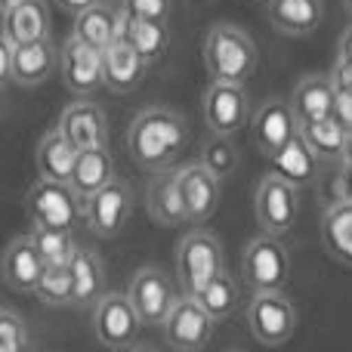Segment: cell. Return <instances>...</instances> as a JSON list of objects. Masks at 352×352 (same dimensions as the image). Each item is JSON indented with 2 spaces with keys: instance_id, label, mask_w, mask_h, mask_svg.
<instances>
[{
  "instance_id": "cell-44",
  "label": "cell",
  "mask_w": 352,
  "mask_h": 352,
  "mask_svg": "<svg viewBox=\"0 0 352 352\" xmlns=\"http://www.w3.org/2000/svg\"><path fill=\"white\" fill-rule=\"evenodd\" d=\"M340 158H352V133H346V146H343V155Z\"/></svg>"
},
{
  "instance_id": "cell-10",
  "label": "cell",
  "mask_w": 352,
  "mask_h": 352,
  "mask_svg": "<svg viewBox=\"0 0 352 352\" xmlns=\"http://www.w3.org/2000/svg\"><path fill=\"white\" fill-rule=\"evenodd\" d=\"M140 324L142 322L127 294L105 291L96 300V306H93V334H96V340L102 346H111V349L130 346L136 340V334H140Z\"/></svg>"
},
{
  "instance_id": "cell-37",
  "label": "cell",
  "mask_w": 352,
  "mask_h": 352,
  "mask_svg": "<svg viewBox=\"0 0 352 352\" xmlns=\"http://www.w3.org/2000/svg\"><path fill=\"white\" fill-rule=\"evenodd\" d=\"M121 6L130 16L158 19V22H167V16H170V0H121Z\"/></svg>"
},
{
  "instance_id": "cell-33",
  "label": "cell",
  "mask_w": 352,
  "mask_h": 352,
  "mask_svg": "<svg viewBox=\"0 0 352 352\" xmlns=\"http://www.w3.org/2000/svg\"><path fill=\"white\" fill-rule=\"evenodd\" d=\"M47 306H72V269L68 263H43L34 291Z\"/></svg>"
},
{
  "instance_id": "cell-39",
  "label": "cell",
  "mask_w": 352,
  "mask_h": 352,
  "mask_svg": "<svg viewBox=\"0 0 352 352\" xmlns=\"http://www.w3.org/2000/svg\"><path fill=\"white\" fill-rule=\"evenodd\" d=\"M334 188L340 201H352V158H340V173H337Z\"/></svg>"
},
{
  "instance_id": "cell-40",
  "label": "cell",
  "mask_w": 352,
  "mask_h": 352,
  "mask_svg": "<svg viewBox=\"0 0 352 352\" xmlns=\"http://www.w3.org/2000/svg\"><path fill=\"white\" fill-rule=\"evenodd\" d=\"M12 80V47L0 31V87H6Z\"/></svg>"
},
{
  "instance_id": "cell-25",
  "label": "cell",
  "mask_w": 352,
  "mask_h": 352,
  "mask_svg": "<svg viewBox=\"0 0 352 352\" xmlns=\"http://www.w3.org/2000/svg\"><path fill=\"white\" fill-rule=\"evenodd\" d=\"M269 161H272V173L285 176L291 186L303 188V186H309L312 176H316V161L318 158L312 155V148L306 146L303 133L294 130V133L287 136L272 155H269Z\"/></svg>"
},
{
  "instance_id": "cell-13",
  "label": "cell",
  "mask_w": 352,
  "mask_h": 352,
  "mask_svg": "<svg viewBox=\"0 0 352 352\" xmlns=\"http://www.w3.org/2000/svg\"><path fill=\"white\" fill-rule=\"evenodd\" d=\"M59 68H62V80L74 96H93L96 90H102V50L87 47L78 37H68L65 47L59 53Z\"/></svg>"
},
{
  "instance_id": "cell-8",
  "label": "cell",
  "mask_w": 352,
  "mask_h": 352,
  "mask_svg": "<svg viewBox=\"0 0 352 352\" xmlns=\"http://www.w3.org/2000/svg\"><path fill=\"white\" fill-rule=\"evenodd\" d=\"M300 217V188L285 176L266 173L256 186V223L269 235H285Z\"/></svg>"
},
{
  "instance_id": "cell-47",
  "label": "cell",
  "mask_w": 352,
  "mask_h": 352,
  "mask_svg": "<svg viewBox=\"0 0 352 352\" xmlns=\"http://www.w3.org/2000/svg\"><path fill=\"white\" fill-rule=\"evenodd\" d=\"M0 111H3V87H0Z\"/></svg>"
},
{
  "instance_id": "cell-29",
  "label": "cell",
  "mask_w": 352,
  "mask_h": 352,
  "mask_svg": "<svg viewBox=\"0 0 352 352\" xmlns=\"http://www.w3.org/2000/svg\"><path fill=\"white\" fill-rule=\"evenodd\" d=\"M74 158H78V148L68 142V136L62 133L59 127L50 130V133L41 140V146H37V158H34L37 161V176L68 182Z\"/></svg>"
},
{
  "instance_id": "cell-11",
  "label": "cell",
  "mask_w": 352,
  "mask_h": 352,
  "mask_svg": "<svg viewBox=\"0 0 352 352\" xmlns=\"http://www.w3.org/2000/svg\"><path fill=\"white\" fill-rule=\"evenodd\" d=\"M213 318L204 312V306L198 303L195 297H176V303L170 306L167 318L161 322L164 328V340L170 343L173 349L179 352H195L201 346H207L213 337Z\"/></svg>"
},
{
  "instance_id": "cell-43",
  "label": "cell",
  "mask_w": 352,
  "mask_h": 352,
  "mask_svg": "<svg viewBox=\"0 0 352 352\" xmlns=\"http://www.w3.org/2000/svg\"><path fill=\"white\" fill-rule=\"evenodd\" d=\"M56 3H59L62 10H68V12H74V16H78L80 10H87V6L96 3V0H56Z\"/></svg>"
},
{
  "instance_id": "cell-42",
  "label": "cell",
  "mask_w": 352,
  "mask_h": 352,
  "mask_svg": "<svg viewBox=\"0 0 352 352\" xmlns=\"http://www.w3.org/2000/svg\"><path fill=\"white\" fill-rule=\"evenodd\" d=\"M337 59L352 62V25L343 31V37H340V56H337Z\"/></svg>"
},
{
  "instance_id": "cell-4",
  "label": "cell",
  "mask_w": 352,
  "mask_h": 352,
  "mask_svg": "<svg viewBox=\"0 0 352 352\" xmlns=\"http://www.w3.org/2000/svg\"><path fill=\"white\" fill-rule=\"evenodd\" d=\"M223 269H226L223 244L210 232H192L176 248V278H179V291L186 297H195Z\"/></svg>"
},
{
  "instance_id": "cell-24",
  "label": "cell",
  "mask_w": 352,
  "mask_h": 352,
  "mask_svg": "<svg viewBox=\"0 0 352 352\" xmlns=\"http://www.w3.org/2000/svg\"><path fill=\"white\" fill-rule=\"evenodd\" d=\"M109 179H115V158H111L109 146L80 148L78 158H74L72 176H68V186L74 188V195H78L80 201H87L93 192H99Z\"/></svg>"
},
{
  "instance_id": "cell-5",
  "label": "cell",
  "mask_w": 352,
  "mask_h": 352,
  "mask_svg": "<svg viewBox=\"0 0 352 352\" xmlns=\"http://www.w3.org/2000/svg\"><path fill=\"white\" fill-rule=\"evenodd\" d=\"M291 272V256H287L285 244L278 241V235H256L254 241L244 248L241 256V275L244 285L254 294L260 291H281Z\"/></svg>"
},
{
  "instance_id": "cell-3",
  "label": "cell",
  "mask_w": 352,
  "mask_h": 352,
  "mask_svg": "<svg viewBox=\"0 0 352 352\" xmlns=\"http://www.w3.org/2000/svg\"><path fill=\"white\" fill-rule=\"evenodd\" d=\"M25 207H28L31 226L37 229H68L84 219V201L74 195V188L68 182L59 179H37L34 186L28 188V198H25Z\"/></svg>"
},
{
  "instance_id": "cell-36",
  "label": "cell",
  "mask_w": 352,
  "mask_h": 352,
  "mask_svg": "<svg viewBox=\"0 0 352 352\" xmlns=\"http://www.w3.org/2000/svg\"><path fill=\"white\" fill-rule=\"evenodd\" d=\"M31 346L28 324L22 316L10 309H0V352H22Z\"/></svg>"
},
{
  "instance_id": "cell-38",
  "label": "cell",
  "mask_w": 352,
  "mask_h": 352,
  "mask_svg": "<svg viewBox=\"0 0 352 352\" xmlns=\"http://www.w3.org/2000/svg\"><path fill=\"white\" fill-rule=\"evenodd\" d=\"M331 115L337 118V124H340L346 133H352V90L334 87V111H331Z\"/></svg>"
},
{
  "instance_id": "cell-46",
  "label": "cell",
  "mask_w": 352,
  "mask_h": 352,
  "mask_svg": "<svg viewBox=\"0 0 352 352\" xmlns=\"http://www.w3.org/2000/svg\"><path fill=\"white\" fill-rule=\"evenodd\" d=\"M343 6H346V12L352 16V0H343Z\"/></svg>"
},
{
  "instance_id": "cell-28",
  "label": "cell",
  "mask_w": 352,
  "mask_h": 352,
  "mask_svg": "<svg viewBox=\"0 0 352 352\" xmlns=\"http://www.w3.org/2000/svg\"><path fill=\"white\" fill-rule=\"evenodd\" d=\"M322 244L337 263L352 266V201L337 198L322 213Z\"/></svg>"
},
{
  "instance_id": "cell-41",
  "label": "cell",
  "mask_w": 352,
  "mask_h": 352,
  "mask_svg": "<svg viewBox=\"0 0 352 352\" xmlns=\"http://www.w3.org/2000/svg\"><path fill=\"white\" fill-rule=\"evenodd\" d=\"M331 80H334V87H340V90H352V62L337 59L334 68H331Z\"/></svg>"
},
{
  "instance_id": "cell-18",
  "label": "cell",
  "mask_w": 352,
  "mask_h": 352,
  "mask_svg": "<svg viewBox=\"0 0 352 352\" xmlns=\"http://www.w3.org/2000/svg\"><path fill=\"white\" fill-rule=\"evenodd\" d=\"M250 130H254V146L269 158V155L297 130V118H294L291 102H285V99H266V102L254 111Z\"/></svg>"
},
{
  "instance_id": "cell-20",
  "label": "cell",
  "mask_w": 352,
  "mask_h": 352,
  "mask_svg": "<svg viewBox=\"0 0 352 352\" xmlns=\"http://www.w3.org/2000/svg\"><path fill=\"white\" fill-rule=\"evenodd\" d=\"M43 272V256L37 250L34 238L31 235H22V238H12L10 248L3 254V278L12 291H22V294H31Z\"/></svg>"
},
{
  "instance_id": "cell-6",
  "label": "cell",
  "mask_w": 352,
  "mask_h": 352,
  "mask_svg": "<svg viewBox=\"0 0 352 352\" xmlns=\"http://www.w3.org/2000/svg\"><path fill=\"white\" fill-rule=\"evenodd\" d=\"M248 328L263 346H281L297 331V309L281 291H260L248 303Z\"/></svg>"
},
{
  "instance_id": "cell-1",
  "label": "cell",
  "mask_w": 352,
  "mask_h": 352,
  "mask_svg": "<svg viewBox=\"0 0 352 352\" xmlns=\"http://www.w3.org/2000/svg\"><path fill=\"white\" fill-rule=\"evenodd\" d=\"M188 142V130L170 109H146L133 118L127 130V152L136 167L161 173L182 155Z\"/></svg>"
},
{
  "instance_id": "cell-31",
  "label": "cell",
  "mask_w": 352,
  "mask_h": 352,
  "mask_svg": "<svg viewBox=\"0 0 352 352\" xmlns=\"http://www.w3.org/2000/svg\"><path fill=\"white\" fill-rule=\"evenodd\" d=\"M297 130L303 133L306 146L312 148L316 158H324V161L337 158L340 161L343 146H346V130L337 124L334 115L318 118V121H303V124H297Z\"/></svg>"
},
{
  "instance_id": "cell-7",
  "label": "cell",
  "mask_w": 352,
  "mask_h": 352,
  "mask_svg": "<svg viewBox=\"0 0 352 352\" xmlns=\"http://www.w3.org/2000/svg\"><path fill=\"white\" fill-rule=\"evenodd\" d=\"M127 297L133 303L136 316H140L142 324L148 328H161V322L167 318L170 306L176 303V285L173 278L158 266H142L136 269V275L130 278V287H127Z\"/></svg>"
},
{
  "instance_id": "cell-14",
  "label": "cell",
  "mask_w": 352,
  "mask_h": 352,
  "mask_svg": "<svg viewBox=\"0 0 352 352\" xmlns=\"http://www.w3.org/2000/svg\"><path fill=\"white\" fill-rule=\"evenodd\" d=\"M59 130L68 136L74 148H99V146H109V118L105 111L99 109L96 102H87L78 99L72 102L59 118Z\"/></svg>"
},
{
  "instance_id": "cell-9",
  "label": "cell",
  "mask_w": 352,
  "mask_h": 352,
  "mask_svg": "<svg viewBox=\"0 0 352 352\" xmlns=\"http://www.w3.org/2000/svg\"><path fill=\"white\" fill-rule=\"evenodd\" d=\"M130 213H133V192L121 179H109L84 201V223L99 238H115L127 226Z\"/></svg>"
},
{
  "instance_id": "cell-22",
  "label": "cell",
  "mask_w": 352,
  "mask_h": 352,
  "mask_svg": "<svg viewBox=\"0 0 352 352\" xmlns=\"http://www.w3.org/2000/svg\"><path fill=\"white\" fill-rule=\"evenodd\" d=\"M118 22H121V3L96 0L74 16V37L93 50H105L118 37Z\"/></svg>"
},
{
  "instance_id": "cell-17",
  "label": "cell",
  "mask_w": 352,
  "mask_h": 352,
  "mask_svg": "<svg viewBox=\"0 0 352 352\" xmlns=\"http://www.w3.org/2000/svg\"><path fill=\"white\" fill-rule=\"evenodd\" d=\"M146 59L130 47L127 41L115 37L109 47L102 50V80L111 93H130L142 84L146 74Z\"/></svg>"
},
{
  "instance_id": "cell-12",
  "label": "cell",
  "mask_w": 352,
  "mask_h": 352,
  "mask_svg": "<svg viewBox=\"0 0 352 352\" xmlns=\"http://www.w3.org/2000/svg\"><path fill=\"white\" fill-rule=\"evenodd\" d=\"M250 115V99L244 84H226V80H210L204 93V121L210 133L235 136L244 127Z\"/></svg>"
},
{
  "instance_id": "cell-35",
  "label": "cell",
  "mask_w": 352,
  "mask_h": 352,
  "mask_svg": "<svg viewBox=\"0 0 352 352\" xmlns=\"http://www.w3.org/2000/svg\"><path fill=\"white\" fill-rule=\"evenodd\" d=\"M34 244L41 250L43 263H68L74 254V238L68 229H37L34 226Z\"/></svg>"
},
{
  "instance_id": "cell-2",
  "label": "cell",
  "mask_w": 352,
  "mask_h": 352,
  "mask_svg": "<svg viewBox=\"0 0 352 352\" xmlns=\"http://www.w3.org/2000/svg\"><path fill=\"white\" fill-rule=\"evenodd\" d=\"M204 68L210 80L244 84L256 68V47L241 28L217 22L204 37Z\"/></svg>"
},
{
  "instance_id": "cell-30",
  "label": "cell",
  "mask_w": 352,
  "mask_h": 352,
  "mask_svg": "<svg viewBox=\"0 0 352 352\" xmlns=\"http://www.w3.org/2000/svg\"><path fill=\"white\" fill-rule=\"evenodd\" d=\"M148 213L164 226L186 223V207H182V195H179V173L161 170L152 179V186H148Z\"/></svg>"
},
{
  "instance_id": "cell-26",
  "label": "cell",
  "mask_w": 352,
  "mask_h": 352,
  "mask_svg": "<svg viewBox=\"0 0 352 352\" xmlns=\"http://www.w3.org/2000/svg\"><path fill=\"white\" fill-rule=\"evenodd\" d=\"M3 37L10 47L28 43L37 37H50V10L43 0H19L16 6L3 12Z\"/></svg>"
},
{
  "instance_id": "cell-16",
  "label": "cell",
  "mask_w": 352,
  "mask_h": 352,
  "mask_svg": "<svg viewBox=\"0 0 352 352\" xmlns=\"http://www.w3.org/2000/svg\"><path fill=\"white\" fill-rule=\"evenodd\" d=\"M59 68V50L50 37H37L28 43L12 47V84L19 87H37Z\"/></svg>"
},
{
  "instance_id": "cell-27",
  "label": "cell",
  "mask_w": 352,
  "mask_h": 352,
  "mask_svg": "<svg viewBox=\"0 0 352 352\" xmlns=\"http://www.w3.org/2000/svg\"><path fill=\"white\" fill-rule=\"evenodd\" d=\"M291 109H294L297 124L328 118L334 111V80H331V74H306L294 87Z\"/></svg>"
},
{
  "instance_id": "cell-19",
  "label": "cell",
  "mask_w": 352,
  "mask_h": 352,
  "mask_svg": "<svg viewBox=\"0 0 352 352\" xmlns=\"http://www.w3.org/2000/svg\"><path fill=\"white\" fill-rule=\"evenodd\" d=\"M266 16L275 31L291 37H306L322 25V0H266Z\"/></svg>"
},
{
  "instance_id": "cell-32",
  "label": "cell",
  "mask_w": 352,
  "mask_h": 352,
  "mask_svg": "<svg viewBox=\"0 0 352 352\" xmlns=\"http://www.w3.org/2000/svg\"><path fill=\"white\" fill-rule=\"evenodd\" d=\"M195 300L204 306V312L213 318V322H223V318H229L232 312H235L238 285H235V278L223 269L217 278H210L198 294H195Z\"/></svg>"
},
{
  "instance_id": "cell-23",
  "label": "cell",
  "mask_w": 352,
  "mask_h": 352,
  "mask_svg": "<svg viewBox=\"0 0 352 352\" xmlns=\"http://www.w3.org/2000/svg\"><path fill=\"white\" fill-rule=\"evenodd\" d=\"M118 37L127 41L136 53L146 59V65L158 62L167 50V22L158 19H142V16H130L121 6V22H118Z\"/></svg>"
},
{
  "instance_id": "cell-34",
  "label": "cell",
  "mask_w": 352,
  "mask_h": 352,
  "mask_svg": "<svg viewBox=\"0 0 352 352\" xmlns=\"http://www.w3.org/2000/svg\"><path fill=\"white\" fill-rule=\"evenodd\" d=\"M201 164H204L207 170L217 176V179H226V176L235 173V167H238V152H235V146H232V136L213 133V140L204 146Z\"/></svg>"
},
{
  "instance_id": "cell-45",
  "label": "cell",
  "mask_w": 352,
  "mask_h": 352,
  "mask_svg": "<svg viewBox=\"0 0 352 352\" xmlns=\"http://www.w3.org/2000/svg\"><path fill=\"white\" fill-rule=\"evenodd\" d=\"M16 3H19V0H0V12H6L10 6H16Z\"/></svg>"
},
{
  "instance_id": "cell-21",
  "label": "cell",
  "mask_w": 352,
  "mask_h": 352,
  "mask_svg": "<svg viewBox=\"0 0 352 352\" xmlns=\"http://www.w3.org/2000/svg\"><path fill=\"white\" fill-rule=\"evenodd\" d=\"M68 269H72V306H96V300L105 294V269L99 254L74 244Z\"/></svg>"
},
{
  "instance_id": "cell-15",
  "label": "cell",
  "mask_w": 352,
  "mask_h": 352,
  "mask_svg": "<svg viewBox=\"0 0 352 352\" xmlns=\"http://www.w3.org/2000/svg\"><path fill=\"white\" fill-rule=\"evenodd\" d=\"M179 173V195L186 207V223H204L219 204V179L204 164H188Z\"/></svg>"
}]
</instances>
